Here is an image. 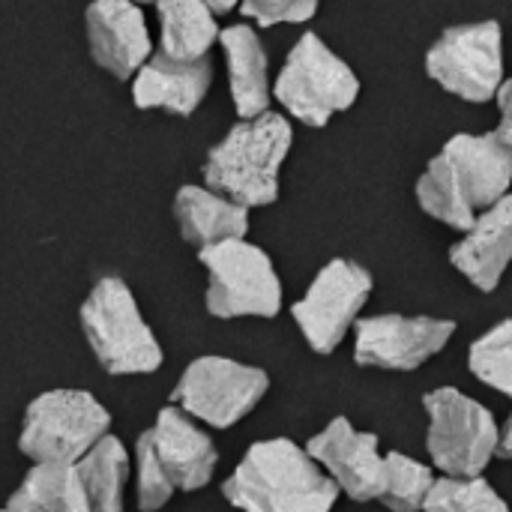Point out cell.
Here are the masks:
<instances>
[{
	"mask_svg": "<svg viewBox=\"0 0 512 512\" xmlns=\"http://www.w3.org/2000/svg\"><path fill=\"white\" fill-rule=\"evenodd\" d=\"M222 495L243 512H330L339 486L294 441L270 438L246 450Z\"/></svg>",
	"mask_w": 512,
	"mask_h": 512,
	"instance_id": "obj_1",
	"label": "cell"
},
{
	"mask_svg": "<svg viewBox=\"0 0 512 512\" xmlns=\"http://www.w3.org/2000/svg\"><path fill=\"white\" fill-rule=\"evenodd\" d=\"M294 132L282 114L264 111L237 123L204 162L207 189L249 207H267L279 198V168L291 150Z\"/></svg>",
	"mask_w": 512,
	"mask_h": 512,
	"instance_id": "obj_2",
	"label": "cell"
},
{
	"mask_svg": "<svg viewBox=\"0 0 512 512\" xmlns=\"http://www.w3.org/2000/svg\"><path fill=\"white\" fill-rule=\"evenodd\" d=\"M81 330L108 375H153L165 360L159 339L120 276H105L93 285L81 303Z\"/></svg>",
	"mask_w": 512,
	"mask_h": 512,
	"instance_id": "obj_3",
	"label": "cell"
},
{
	"mask_svg": "<svg viewBox=\"0 0 512 512\" xmlns=\"http://www.w3.org/2000/svg\"><path fill=\"white\" fill-rule=\"evenodd\" d=\"M108 429V408L87 390H48L27 405L18 450L36 465H78Z\"/></svg>",
	"mask_w": 512,
	"mask_h": 512,
	"instance_id": "obj_4",
	"label": "cell"
},
{
	"mask_svg": "<svg viewBox=\"0 0 512 512\" xmlns=\"http://www.w3.org/2000/svg\"><path fill=\"white\" fill-rule=\"evenodd\" d=\"M273 93L300 123L327 126L333 114L357 102L360 81L318 33H303L279 72Z\"/></svg>",
	"mask_w": 512,
	"mask_h": 512,
	"instance_id": "obj_5",
	"label": "cell"
},
{
	"mask_svg": "<svg viewBox=\"0 0 512 512\" xmlns=\"http://www.w3.org/2000/svg\"><path fill=\"white\" fill-rule=\"evenodd\" d=\"M207 270V312L213 318H273L282 309V282L270 255L246 240L198 249Z\"/></svg>",
	"mask_w": 512,
	"mask_h": 512,
	"instance_id": "obj_6",
	"label": "cell"
},
{
	"mask_svg": "<svg viewBox=\"0 0 512 512\" xmlns=\"http://www.w3.org/2000/svg\"><path fill=\"white\" fill-rule=\"evenodd\" d=\"M423 408L429 414L426 447L432 465L447 477H480L501 447V429L492 411L456 387L432 390Z\"/></svg>",
	"mask_w": 512,
	"mask_h": 512,
	"instance_id": "obj_7",
	"label": "cell"
},
{
	"mask_svg": "<svg viewBox=\"0 0 512 512\" xmlns=\"http://www.w3.org/2000/svg\"><path fill=\"white\" fill-rule=\"evenodd\" d=\"M267 390L270 378L258 366L228 357H198L180 375L171 402L213 429H231L249 411H255Z\"/></svg>",
	"mask_w": 512,
	"mask_h": 512,
	"instance_id": "obj_8",
	"label": "cell"
},
{
	"mask_svg": "<svg viewBox=\"0 0 512 512\" xmlns=\"http://www.w3.org/2000/svg\"><path fill=\"white\" fill-rule=\"evenodd\" d=\"M426 72L468 102H489L504 84V33L498 21L456 24L426 54Z\"/></svg>",
	"mask_w": 512,
	"mask_h": 512,
	"instance_id": "obj_9",
	"label": "cell"
},
{
	"mask_svg": "<svg viewBox=\"0 0 512 512\" xmlns=\"http://www.w3.org/2000/svg\"><path fill=\"white\" fill-rule=\"evenodd\" d=\"M372 294V273L348 258H333L312 279L291 315L315 354H333L345 333L357 324L360 309Z\"/></svg>",
	"mask_w": 512,
	"mask_h": 512,
	"instance_id": "obj_10",
	"label": "cell"
},
{
	"mask_svg": "<svg viewBox=\"0 0 512 512\" xmlns=\"http://www.w3.org/2000/svg\"><path fill=\"white\" fill-rule=\"evenodd\" d=\"M456 324L429 315H372L354 324V360L387 372H414L447 348Z\"/></svg>",
	"mask_w": 512,
	"mask_h": 512,
	"instance_id": "obj_11",
	"label": "cell"
},
{
	"mask_svg": "<svg viewBox=\"0 0 512 512\" xmlns=\"http://www.w3.org/2000/svg\"><path fill=\"white\" fill-rule=\"evenodd\" d=\"M306 453L327 471V477L351 501H378L387 477V459L378 450V435L357 432L345 417H336L318 432Z\"/></svg>",
	"mask_w": 512,
	"mask_h": 512,
	"instance_id": "obj_12",
	"label": "cell"
},
{
	"mask_svg": "<svg viewBox=\"0 0 512 512\" xmlns=\"http://www.w3.org/2000/svg\"><path fill=\"white\" fill-rule=\"evenodd\" d=\"M93 60L114 78L126 81L150 57V30L132 0H93L84 15Z\"/></svg>",
	"mask_w": 512,
	"mask_h": 512,
	"instance_id": "obj_13",
	"label": "cell"
},
{
	"mask_svg": "<svg viewBox=\"0 0 512 512\" xmlns=\"http://www.w3.org/2000/svg\"><path fill=\"white\" fill-rule=\"evenodd\" d=\"M441 156L447 159L474 213H483L510 195L512 144L498 129L486 135H453Z\"/></svg>",
	"mask_w": 512,
	"mask_h": 512,
	"instance_id": "obj_14",
	"label": "cell"
},
{
	"mask_svg": "<svg viewBox=\"0 0 512 512\" xmlns=\"http://www.w3.org/2000/svg\"><path fill=\"white\" fill-rule=\"evenodd\" d=\"M450 261L480 291H495L501 285L512 261V192L477 213L465 237L453 243Z\"/></svg>",
	"mask_w": 512,
	"mask_h": 512,
	"instance_id": "obj_15",
	"label": "cell"
},
{
	"mask_svg": "<svg viewBox=\"0 0 512 512\" xmlns=\"http://www.w3.org/2000/svg\"><path fill=\"white\" fill-rule=\"evenodd\" d=\"M150 435H153V447L177 489L198 492L213 480L219 453H216L210 435L201 432L186 411H180L177 405L162 408L156 414V426L150 429Z\"/></svg>",
	"mask_w": 512,
	"mask_h": 512,
	"instance_id": "obj_16",
	"label": "cell"
},
{
	"mask_svg": "<svg viewBox=\"0 0 512 512\" xmlns=\"http://www.w3.org/2000/svg\"><path fill=\"white\" fill-rule=\"evenodd\" d=\"M213 84L210 57L195 63H177L165 54H153L132 81L135 108H165L171 114L189 117L207 96Z\"/></svg>",
	"mask_w": 512,
	"mask_h": 512,
	"instance_id": "obj_17",
	"label": "cell"
},
{
	"mask_svg": "<svg viewBox=\"0 0 512 512\" xmlns=\"http://www.w3.org/2000/svg\"><path fill=\"white\" fill-rule=\"evenodd\" d=\"M174 216L186 243L207 249L225 240H243L249 231V210L213 189L183 186L174 198Z\"/></svg>",
	"mask_w": 512,
	"mask_h": 512,
	"instance_id": "obj_18",
	"label": "cell"
},
{
	"mask_svg": "<svg viewBox=\"0 0 512 512\" xmlns=\"http://www.w3.org/2000/svg\"><path fill=\"white\" fill-rule=\"evenodd\" d=\"M225 63H228V84L234 108L243 120H252L267 111L270 105V72H267V51L258 33L249 24H231L219 33Z\"/></svg>",
	"mask_w": 512,
	"mask_h": 512,
	"instance_id": "obj_19",
	"label": "cell"
},
{
	"mask_svg": "<svg viewBox=\"0 0 512 512\" xmlns=\"http://www.w3.org/2000/svg\"><path fill=\"white\" fill-rule=\"evenodd\" d=\"M156 12L162 24L159 54L177 63L204 60L222 33L216 15L201 0H156Z\"/></svg>",
	"mask_w": 512,
	"mask_h": 512,
	"instance_id": "obj_20",
	"label": "cell"
},
{
	"mask_svg": "<svg viewBox=\"0 0 512 512\" xmlns=\"http://www.w3.org/2000/svg\"><path fill=\"white\" fill-rule=\"evenodd\" d=\"M6 512H90L75 465H33Z\"/></svg>",
	"mask_w": 512,
	"mask_h": 512,
	"instance_id": "obj_21",
	"label": "cell"
},
{
	"mask_svg": "<svg viewBox=\"0 0 512 512\" xmlns=\"http://www.w3.org/2000/svg\"><path fill=\"white\" fill-rule=\"evenodd\" d=\"M90 512H123V486L129 477V453L120 438L105 435L75 465Z\"/></svg>",
	"mask_w": 512,
	"mask_h": 512,
	"instance_id": "obj_22",
	"label": "cell"
},
{
	"mask_svg": "<svg viewBox=\"0 0 512 512\" xmlns=\"http://www.w3.org/2000/svg\"><path fill=\"white\" fill-rule=\"evenodd\" d=\"M417 201L432 219H438L456 231H468L477 219L474 207L468 204L459 180L453 177V171L441 153L429 162V168L417 180Z\"/></svg>",
	"mask_w": 512,
	"mask_h": 512,
	"instance_id": "obj_23",
	"label": "cell"
},
{
	"mask_svg": "<svg viewBox=\"0 0 512 512\" xmlns=\"http://www.w3.org/2000/svg\"><path fill=\"white\" fill-rule=\"evenodd\" d=\"M384 459H387V477L378 501L393 512H423L426 498L435 486L429 465L405 453H387Z\"/></svg>",
	"mask_w": 512,
	"mask_h": 512,
	"instance_id": "obj_24",
	"label": "cell"
},
{
	"mask_svg": "<svg viewBox=\"0 0 512 512\" xmlns=\"http://www.w3.org/2000/svg\"><path fill=\"white\" fill-rule=\"evenodd\" d=\"M423 512H510V507L483 477H444L435 480Z\"/></svg>",
	"mask_w": 512,
	"mask_h": 512,
	"instance_id": "obj_25",
	"label": "cell"
},
{
	"mask_svg": "<svg viewBox=\"0 0 512 512\" xmlns=\"http://www.w3.org/2000/svg\"><path fill=\"white\" fill-rule=\"evenodd\" d=\"M468 366L477 381L512 399V321H501L471 345Z\"/></svg>",
	"mask_w": 512,
	"mask_h": 512,
	"instance_id": "obj_26",
	"label": "cell"
},
{
	"mask_svg": "<svg viewBox=\"0 0 512 512\" xmlns=\"http://www.w3.org/2000/svg\"><path fill=\"white\" fill-rule=\"evenodd\" d=\"M135 492H138V507L141 512L162 510L171 495L177 492L174 480L168 477L156 447H153V435L150 429L138 435L135 441Z\"/></svg>",
	"mask_w": 512,
	"mask_h": 512,
	"instance_id": "obj_27",
	"label": "cell"
},
{
	"mask_svg": "<svg viewBox=\"0 0 512 512\" xmlns=\"http://www.w3.org/2000/svg\"><path fill=\"white\" fill-rule=\"evenodd\" d=\"M240 9L261 27L303 24L318 12V0H240Z\"/></svg>",
	"mask_w": 512,
	"mask_h": 512,
	"instance_id": "obj_28",
	"label": "cell"
},
{
	"mask_svg": "<svg viewBox=\"0 0 512 512\" xmlns=\"http://www.w3.org/2000/svg\"><path fill=\"white\" fill-rule=\"evenodd\" d=\"M498 105H501V117H504L501 126H498V132L512 144V78L501 84V90H498Z\"/></svg>",
	"mask_w": 512,
	"mask_h": 512,
	"instance_id": "obj_29",
	"label": "cell"
},
{
	"mask_svg": "<svg viewBox=\"0 0 512 512\" xmlns=\"http://www.w3.org/2000/svg\"><path fill=\"white\" fill-rule=\"evenodd\" d=\"M498 453H501L504 459H512V417L507 420L504 432H501V447H498Z\"/></svg>",
	"mask_w": 512,
	"mask_h": 512,
	"instance_id": "obj_30",
	"label": "cell"
},
{
	"mask_svg": "<svg viewBox=\"0 0 512 512\" xmlns=\"http://www.w3.org/2000/svg\"><path fill=\"white\" fill-rule=\"evenodd\" d=\"M201 3H204L213 15H222V12H231L240 0H201Z\"/></svg>",
	"mask_w": 512,
	"mask_h": 512,
	"instance_id": "obj_31",
	"label": "cell"
},
{
	"mask_svg": "<svg viewBox=\"0 0 512 512\" xmlns=\"http://www.w3.org/2000/svg\"><path fill=\"white\" fill-rule=\"evenodd\" d=\"M132 3H156V0H132Z\"/></svg>",
	"mask_w": 512,
	"mask_h": 512,
	"instance_id": "obj_32",
	"label": "cell"
},
{
	"mask_svg": "<svg viewBox=\"0 0 512 512\" xmlns=\"http://www.w3.org/2000/svg\"><path fill=\"white\" fill-rule=\"evenodd\" d=\"M0 512H6V510H0Z\"/></svg>",
	"mask_w": 512,
	"mask_h": 512,
	"instance_id": "obj_33",
	"label": "cell"
}]
</instances>
